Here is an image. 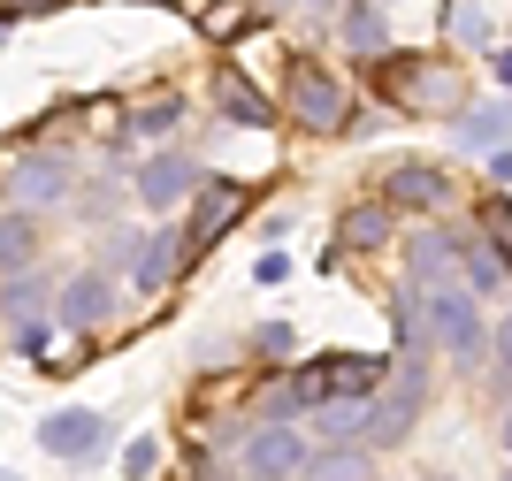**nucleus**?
<instances>
[{
  "mask_svg": "<svg viewBox=\"0 0 512 481\" xmlns=\"http://www.w3.org/2000/svg\"><path fill=\"white\" fill-rule=\"evenodd\" d=\"M23 8H62V0H23Z\"/></svg>",
  "mask_w": 512,
  "mask_h": 481,
  "instance_id": "nucleus-33",
  "label": "nucleus"
},
{
  "mask_svg": "<svg viewBox=\"0 0 512 481\" xmlns=\"http://www.w3.org/2000/svg\"><path fill=\"white\" fill-rule=\"evenodd\" d=\"M138 260H146V237L138 230H107L100 237V275H138Z\"/></svg>",
  "mask_w": 512,
  "mask_h": 481,
  "instance_id": "nucleus-22",
  "label": "nucleus"
},
{
  "mask_svg": "<svg viewBox=\"0 0 512 481\" xmlns=\"http://www.w3.org/2000/svg\"><path fill=\"white\" fill-rule=\"evenodd\" d=\"M291 344H299V336L283 329V321H268V329H253V352H268V359H283V352H291Z\"/></svg>",
  "mask_w": 512,
  "mask_h": 481,
  "instance_id": "nucleus-27",
  "label": "nucleus"
},
{
  "mask_svg": "<svg viewBox=\"0 0 512 481\" xmlns=\"http://www.w3.org/2000/svg\"><path fill=\"white\" fill-rule=\"evenodd\" d=\"M130 191H138V207L176 214V207H192L199 191H207V168H199L192 153H153V161L130 176Z\"/></svg>",
  "mask_w": 512,
  "mask_h": 481,
  "instance_id": "nucleus-5",
  "label": "nucleus"
},
{
  "mask_svg": "<svg viewBox=\"0 0 512 481\" xmlns=\"http://www.w3.org/2000/svg\"><path fill=\"white\" fill-rule=\"evenodd\" d=\"M497 436H505V451H512V413H505V428H497Z\"/></svg>",
  "mask_w": 512,
  "mask_h": 481,
  "instance_id": "nucleus-32",
  "label": "nucleus"
},
{
  "mask_svg": "<svg viewBox=\"0 0 512 481\" xmlns=\"http://www.w3.org/2000/svg\"><path fill=\"white\" fill-rule=\"evenodd\" d=\"M459 146L467 153H505V138H512V107L505 100H482V107H459Z\"/></svg>",
  "mask_w": 512,
  "mask_h": 481,
  "instance_id": "nucleus-16",
  "label": "nucleus"
},
{
  "mask_svg": "<svg viewBox=\"0 0 512 481\" xmlns=\"http://www.w3.org/2000/svg\"><path fill=\"white\" fill-rule=\"evenodd\" d=\"M344 46H352V54H375V62L390 54V23H383V0H352V8H344Z\"/></svg>",
  "mask_w": 512,
  "mask_h": 481,
  "instance_id": "nucleus-18",
  "label": "nucleus"
},
{
  "mask_svg": "<svg viewBox=\"0 0 512 481\" xmlns=\"http://www.w3.org/2000/svg\"><path fill=\"white\" fill-rule=\"evenodd\" d=\"M39 268V222L31 214H0V283H16V275H31Z\"/></svg>",
  "mask_w": 512,
  "mask_h": 481,
  "instance_id": "nucleus-17",
  "label": "nucleus"
},
{
  "mask_svg": "<svg viewBox=\"0 0 512 481\" xmlns=\"http://www.w3.org/2000/svg\"><path fill=\"white\" fill-rule=\"evenodd\" d=\"M306 481H367V451L360 443H329V451H314Z\"/></svg>",
  "mask_w": 512,
  "mask_h": 481,
  "instance_id": "nucleus-21",
  "label": "nucleus"
},
{
  "mask_svg": "<svg viewBox=\"0 0 512 481\" xmlns=\"http://www.w3.org/2000/svg\"><path fill=\"white\" fill-rule=\"evenodd\" d=\"M490 69H497V84L512 92V46H497V54H490Z\"/></svg>",
  "mask_w": 512,
  "mask_h": 481,
  "instance_id": "nucleus-31",
  "label": "nucleus"
},
{
  "mask_svg": "<svg viewBox=\"0 0 512 481\" xmlns=\"http://www.w3.org/2000/svg\"><path fill=\"white\" fill-rule=\"evenodd\" d=\"M444 199H451V176H444V168H421V161L390 168V191H383V207H421V214H436Z\"/></svg>",
  "mask_w": 512,
  "mask_h": 481,
  "instance_id": "nucleus-15",
  "label": "nucleus"
},
{
  "mask_svg": "<svg viewBox=\"0 0 512 481\" xmlns=\"http://www.w3.org/2000/svg\"><path fill=\"white\" fill-rule=\"evenodd\" d=\"M176 123H184V92H176V100H146L138 115H130V130H138V138H169Z\"/></svg>",
  "mask_w": 512,
  "mask_h": 481,
  "instance_id": "nucleus-23",
  "label": "nucleus"
},
{
  "mask_svg": "<svg viewBox=\"0 0 512 481\" xmlns=\"http://www.w3.org/2000/svg\"><path fill=\"white\" fill-rule=\"evenodd\" d=\"M283 107H291L306 130H344V115H352V92H344V77H329L321 62L291 54V69H283Z\"/></svg>",
  "mask_w": 512,
  "mask_h": 481,
  "instance_id": "nucleus-3",
  "label": "nucleus"
},
{
  "mask_svg": "<svg viewBox=\"0 0 512 481\" xmlns=\"http://www.w3.org/2000/svg\"><path fill=\"white\" fill-rule=\"evenodd\" d=\"M490 359H497V382L512 390V314H505V321L490 329Z\"/></svg>",
  "mask_w": 512,
  "mask_h": 481,
  "instance_id": "nucleus-26",
  "label": "nucleus"
},
{
  "mask_svg": "<svg viewBox=\"0 0 512 481\" xmlns=\"http://www.w3.org/2000/svg\"><path fill=\"white\" fill-rule=\"evenodd\" d=\"M253 275H260V283H283V275H291V260H283V252H260Z\"/></svg>",
  "mask_w": 512,
  "mask_h": 481,
  "instance_id": "nucleus-30",
  "label": "nucleus"
},
{
  "mask_svg": "<svg viewBox=\"0 0 512 481\" xmlns=\"http://www.w3.org/2000/svg\"><path fill=\"white\" fill-rule=\"evenodd\" d=\"M107 314H115V275H100V268L69 275L62 291H54V321H62V329H77V336L107 329Z\"/></svg>",
  "mask_w": 512,
  "mask_h": 481,
  "instance_id": "nucleus-8",
  "label": "nucleus"
},
{
  "mask_svg": "<svg viewBox=\"0 0 512 481\" xmlns=\"http://www.w3.org/2000/svg\"><path fill=\"white\" fill-rule=\"evenodd\" d=\"M192 230H184V222H169V230H153L146 237V260H138V275H130V283H138V291H161V283H169V275H184L192 268Z\"/></svg>",
  "mask_w": 512,
  "mask_h": 481,
  "instance_id": "nucleus-12",
  "label": "nucleus"
},
{
  "mask_svg": "<svg viewBox=\"0 0 512 481\" xmlns=\"http://www.w3.org/2000/svg\"><path fill=\"white\" fill-rule=\"evenodd\" d=\"M237 214H245V184H230V176H207V191L192 199V214H184V230H192V245L207 252L214 237L230 230Z\"/></svg>",
  "mask_w": 512,
  "mask_h": 481,
  "instance_id": "nucleus-11",
  "label": "nucleus"
},
{
  "mask_svg": "<svg viewBox=\"0 0 512 481\" xmlns=\"http://www.w3.org/2000/svg\"><path fill=\"white\" fill-rule=\"evenodd\" d=\"M306 466H314V443L299 420H260L245 436V481H306Z\"/></svg>",
  "mask_w": 512,
  "mask_h": 481,
  "instance_id": "nucleus-4",
  "label": "nucleus"
},
{
  "mask_svg": "<svg viewBox=\"0 0 512 481\" xmlns=\"http://www.w3.org/2000/svg\"><path fill=\"white\" fill-rule=\"evenodd\" d=\"M406 275H413V291H451V275H467V245L451 230L406 237Z\"/></svg>",
  "mask_w": 512,
  "mask_h": 481,
  "instance_id": "nucleus-10",
  "label": "nucleus"
},
{
  "mask_svg": "<svg viewBox=\"0 0 512 481\" xmlns=\"http://www.w3.org/2000/svg\"><path fill=\"white\" fill-rule=\"evenodd\" d=\"M299 8H337V0H299Z\"/></svg>",
  "mask_w": 512,
  "mask_h": 481,
  "instance_id": "nucleus-34",
  "label": "nucleus"
},
{
  "mask_svg": "<svg viewBox=\"0 0 512 481\" xmlns=\"http://www.w3.org/2000/svg\"><path fill=\"white\" fill-rule=\"evenodd\" d=\"M482 222L497 230V245H512V207H505V199H490V207H482Z\"/></svg>",
  "mask_w": 512,
  "mask_h": 481,
  "instance_id": "nucleus-29",
  "label": "nucleus"
},
{
  "mask_svg": "<svg viewBox=\"0 0 512 481\" xmlns=\"http://www.w3.org/2000/svg\"><path fill=\"white\" fill-rule=\"evenodd\" d=\"M245 23H253L245 8H207V31H214V39H230V31H245Z\"/></svg>",
  "mask_w": 512,
  "mask_h": 481,
  "instance_id": "nucleus-28",
  "label": "nucleus"
},
{
  "mask_svg": "<svg viewBox=\"0 0 512 481\" xmlns=\"http://www.w3.org/2000/svg\"><path fill=\"white\" fill-rule=\"evenodd\" d=\"M451 31H459V46H474V54H482V46L497 39V31H490V16H482L474 0H451Z\"/></svg>",
  "mask_w": 512,
  "mask_h": 481,
  "instance_id": "nucleus-24",
  "label": "nucleus"
},
{
  "mask_svg": "<svg viewBox=\"0 0 512 481\" xmlns=\"http://www.w3.org/2000/svg\"><path fill=\"white\" fill-rule=\"evenodd\" d=\"M69 199H77V168H69L62 153H54V161L31 153V161L8 168V207L16 214H46V207H69Z\"/></svg>",
  "mask_w": 512,
  "mask_h": 481,
  "instance_id": "nucleus-7",
  "label": "nucleus"
},
{
  "mask_svg": "<svg viewBox=\"0 0 512 481\" xmlns=\"http://www.w3.org/2000/svg\"><path fill=\"white\" fill-rule=\"evenodd\" d=\"M0 481H16V474H8V466H0Z\"/></svg>",
  "mask_w": 512,
  "mask_h": 481,
  "instance_id": "nucleus-36",
  "label": "nucleus"
},
{
  "mask_svg": "<svg viewBox=\"0 0 512 481\" xmlns=\"http://www.w3.org/2000/svg\"><path fill=\"white\" fill-rule=\"evenodd\" d=\"M505 283H512V260L497 252V237L467 245V291H505Z\"/></svg>",
  "mask_w": 512,
  "mask_h": 481,
  "instance_id": "nucleus-20",
  "label": "nucleus"
},
{
  "mask_svg": "<svg viewBox=\"0 0 512 481\" xmlns=\"http://www.w3.org/2000/svg\"><path fill=\"white\" fill-rule=\"evenodd\" d=\"M214 107H222V123H237V130H268V123H276L268 92H260L253 77H237V69H222V77H214Z\"/></svg>",
  "mask_w": 512,
  "mask_h": 481,
  "instance_id": "nucleus-14",
  "label": "nucleus"
},
{
  "mask_svg": "<svg viewBox=\"0 0 512 481\" xmlns=\"http://www.w3.org/2000/svg\"><path fill=\"white\" fill-rule=\"evenodd\" d=\"M428 336H436V352L459 359L482 375V359H490V329H482V306H474L467 283H451V291H428Z\"/></svg>",
  "mask_w": 512,
  "mask_h": 481,
  "instance_id": "nucleus-2",
  "label": "nucleus"
},
{
  "mask_svg": "<svg viewBox=\"0 0 512 481\" xmlns=\"http://www.w3.org/2000/svg\"><path fill=\"white\" fill-rule=\"evenodd\" d=\"M107 443V413H92V405H62V413L39 420V451L46 459H92Z\"/></svg>",
  "mask_w": 512,
  "mask_h": 481,
  "instance_id": "nucleus-9",
  "label": "nucleus"
},
{
  "mask_svg": "<svg viewBox=\"0 0 512 481\" xmlns=\"http://www.w3.org/2000/svg\"><path fill=\"white\" fill-rule=\"evenodd\" d=\"M375 84H383L398 107H459V69H428V62H413V54H383Z\"/></svg>",
  "mask_w": 512,
  "mask_h": 481,
  "instance_id": "nucleus-6",
  "label": "nucleus"
},
{
  "mask_svg": "<svg viewBox=\"0 0 512 481\" xmlns=\"http://www.w3.org/2000/svg\"><path fill=\"white\" fill-rule=\"evenodd\" d=\"M153 466H161V443H153V436H138V443L123 451V474H130V481H146Z\"/></svg>",
  "mask_w": 512,
  "mask_h": 481,
  "instance_id": "nucleus-25",
  "label": "nucleus"
},
{
  "mask_svg": "<svg viewBox=\"0 0 512 481\" xmlns=\"http://www.w3.org/2000/svg\"><path fill=\"white\" fill-rule=\"evenodd\" d=\"M383 237H390V207H383V199H375V207H352V214H344V222H337V252H352V245H383Z\"/></svg>",
  "mask_w": 512,
  "mask_h": 481,
  "instance_id": "nucleus-19",
  "label": "nucleus"
},
{
  "mask_svg": "<svg viewBox=\"0 0 512 481\" xmlns=\"http://www.w3.org/2000/svg\"><path fill=\"white\" fill-rule=\"evenodd\" d=\"M0 46H8V23H0Z\"/></svg>",
  "mask_w": 512,
  "mask_h": 481,
  "instance_id": "nucleus-35",
  "label": "nucleus"
},
{
  "mask_svg": "<svg viewBox=\"0 0 512 481\" xmlns=\"http://www.w3.org/2000/svg\"><path fill=\"white\" fill-rule=\"evenodd\" d=\"M421 405H428V359H398L390 390H375V398H367V428H360V443H367V451H390V443H406V428L421 420Z\"/></svg>",
  "mask_w": 512,
  "mask_h": 481,
  "instance_id": "nucleus-1",
  "label": "nucleus"
},
{
  "mask_svg": "<svg viewBox=\"0 0 512 481\" xmlns=\"http://www.w3.org/2000/svg\"><path fill=\"white\" fill-rule=\"evenodd\" d=\"M39 275H16V283H0V329L16 336V352H39L46 329H39Z\"/></svg>",
  "mask_w": 512,
  "mask_h": 481,
  "instance_id": "nucleus-13",
  "label": "nucleus"
}]
</instances>
